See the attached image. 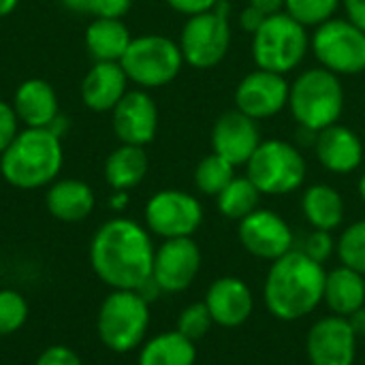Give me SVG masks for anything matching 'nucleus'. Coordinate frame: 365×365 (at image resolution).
Here are the masks:
<instances>
[{"instance_id":"f257e3e1","label":"nucleus","mask_w":365,"mask_h":365,"mask_svg":"<svg viewBox=\"0 0 365 365\" xmlns=\"http://www.w3.org/2000/svg\"><path fill=\"white\" fill-rule=\"evenodd\" d=\"M154 252L145 227L130 218H111L90 242V265L109 289L137 291L152 278Z\"/></svg>"},{"instance_id":"f03ea898","label":"nucleus","mask_w":365,"mask_h":365,"mask_svg":"<svg viewBox=\"0 0 365 365\" xmlns=\"http://www.w3.org/2000/svg\"><path fill=\"white\" fill-rule=\"evenodd\" d=\"M325 280V267L299 248L272 261L263 284V299L269 314L284 323L312 314L323 304Z\"/></svg>"},{"instance_id":"7ed1b4c3","label":"nucleus","mask_w":365,"mask_h":365,"mask_svg":"<svg viewBox=\"0 0 365 365\" xmlns=\"http://www.w3.org/2000/svg\"><path fill=\"white\" fill-rule=\"evenodd\" d=\"M64 163L62 141L49 128H26L0 156L2 178L19 188L34 190L49 186Z\"/></svg>"},{"instance_id":"20e7f679","label":"nucleus","mask_w":365,"mask_h":365,"mask_svg":"<svg viewBox=\"0 0 365 365\" xmlns=\"http://www.w3.org/2000/svg\"><path fill=\"white\" fill-rule=\"evenodd\" d=\"M289 107L302 128L321 133L338 124L344 111V88L336 73L323 66L308 68L291 83Z\"/></svg>"},{"instance_id":"39448f33","label":"nucleus","mask_w":365,"mask_h":365,"mask_svg":"<svg viewBox=\"0 0 365 365\" xmlns=\"http://www.w3.org/2000/svg\"><path fill=\"white\" fill-rule=\"evenodd\" d=\"M150 329V302L139 291L111 289L96 314L98 340L113 353L124 355L145 342Z\"/></svg>"},{"instance_id":"423d86ee","label":"nucleus","mask_w":365,"mask_h":365,"mask_svg":"<svg viewBox=\"0 0 365 365\" xmlns=\"http://www.w3.org/2000/svg\"><path fill=\"white\" fill-rule=\"evenodd\" d=\"M310 36L306 26L280 11L267 15L261 28L252 34V58L259 68L280 75L291 73L306 56Z\"/></svg>"},{"instance_id":"0eeeda50","label":"nucleus","mask_w":365,"mask_h":365,"mask_svg":"<svg viewBox=\"0 0 365 365\" xmlns=\"http://www.w3.org/2000/svg\"><path fill=\"white\" fill-rule=\"evenodd\" d=\"M128 81L143 90L171 83L184 64L180 43L163 34H143L130 41L120 60Z\"/></svg>"},{"instance_id":"6e6552de","label":"nucleus","mask_w":365,"mask_h":365,"mask_svg":"<svg viewBox=\"0 0 365 365\" xmlns=\"http://www.w3.org/2000/svg\"><path fill=\"white\" fill-rule=\"evenodd\" d=\"M248 180L261 195H289L306 180V160L302 152L287 141H261L252 158L246 163Z\"/></svg>"},{"instance_id":"1a4fd4ad","label":"nucleus","mask_w":365,"mask_h":365,"mask_svg":"<svg viewBox=\"0 0 365 365\" xmlns=\"http://www.w3.org/2000/svg\"><path fill=\"white\" fill-rule=\"evenodd\" d=\"M310 45L321 66L336 75H359L365 71V32L351 19L331 17L317 26Z\"/></svg>"},{"instance_id":"9d476101","label":"nucleus","mask_w":365,"mask_h":365,"mask_svg":"<svg viewBox=\"0 0 365 365\" xmlns=\"http://www.w3.org/2000/svg\"><path fill=\"white\" fill-rule=\"evenodd\" d=\"M231 47L229 15L207 11L188 17L180 34V49L184 62L195 68H212L220 64Z\"/></svg>"},{"instance_id":"9b49d317","label":"nucleus","mask_w":365,"mask_h":365,"mask_svg":"<svg viewBox=\"0 0 365 365\" xmlns=\"http://www.w3.org/2000/svg\"><path fill=\"white\" fill-rule=\"evenodd\" d=\"M145 229L163 240L192 237L203 222L199 199L184 190H160L145 203Z\"/></svg>"},{"instance_id":"f8f14e48","label":"nucleus","mask_w":365,"mask_h":365,"mask_svg":"<svg viewBox=\"0 0 365 365\" xmlns=\"http://www.w3.org/2000/svg\"><path fill=\"white\" fill-rule=\"evenodd\" d=\"M237 237L246 252L265 261H276L295 248V235L289 222L280 214L261 207L240 220Z\"/></svg>"},{"instance_id":"ddd939ff","label":"nucleus","mask_w":365,"mask_h":365,"mask_svg":"<svg viewBox=\"0 0 365 365\" xmlns=\"http://www.w3.org/2000/svg\"><path fill=\"white\" fill-rule=\"evenodd\" d=\"M201 269V250L192 237H173L165 240L152 263V280L163 293H182L186 291Z\"/></svg>"},{"instance_id":"4468645a","label":"nucleus","mask_w":365,"mask_h":365,"mask_svg":"<svg viewBox=\"0 0 365 365\" xmlns=\"http://www.w3.org/2000/svg\"><path fill=\"white\" fill-rule=\"evenodd\" d=\"M306 353L310 365H355L357 334L349 319L338 314L323 317L308 331Z\"/></svg>"},{"instance_id":"2eb2a0df","label":"nucleus","mask_w":365,"mask_h":365,"mask_svg":"<svg viewBox=\"0 0 365 365\" xmlns=\"http://www.w3.org/2000/svg\"><path fill=\"white\" fill-rule=\"evenodd\" d=\"M289 81L284 75L257 68L248 73L235 90V109L252 120H265L280 113L289 105Z\"/></svg>"},{"instance_id":"dca6fc26","label":"nucleus","mask_w":365,"mask_h":365,"mask_svg":"<svg viewBox=\"0 0 365 365\" xmlns=\"http://www.w3.org/2000/svg\"><path fill=\"white\" fill-rule=\"evenodd\" d=\"M261 130L257 120L240 109L225 111L212 128V148L233 167L246 165L261 145Z\"/></svg>"},{"instance_id":"f3484780","label":"nucleus","mask_w":365,"mask_h":365,"mask_svg":"<svg viewBox=\"0 0 365 365\" xmlns=\"http://www.w3.org/2000/svg\"><path fill=\"white\" fill-rule=\"evenodd\" d=\"M118 139L126 145H148L158 130V109L145 90H130L111 111Z\"/></svg>"},{"instance_id":"a211bd4d","label":"nucleus","mask_w":365,"mask_h":365,"mask_svg":"<svg viewBox=\"0 0 365 365\" xmlns=\"http://www.w3.org/2000/svg\"><path fill=\"white\" fill-rule=\"evenodd\" d=\"M205 306L212 314V321L220 327H240L244 325L255 308L250 287L235 276H222L205 293Z\"/></svg>"},{"instance_id":"6ab92c4d","label":"nucleus","mask_w":365,"mask_h":365,"mask_svg":"<svg viewBox=\"0 0 365 365\" xmlns=\"http://www.w3.org/2000/svg\"><path fill=\"white\" fill-rule=\"evenodd\" d=\"M317 158L319 163L338 175L351 173L355 171L361 160H364V143L357 137L355 130L342 126V124H334L323 128L317 135Z\"/></svg>"},{"instance_id":"aec40b11","label":"nucleus","mask_w":365,"mask_h":365,"mask_svg":"<svg viewBox=\"0 0 365 365\" xmlns=\"http://www.w3.org/2000/svg\"><path fill=\"white\" fill-rule=\"evenodd\" d=\"M128 77L120 62H96L81 83V98L92 111H113L128 92Z\"/></svg>"},{"instance_id":"412c9836","label":"nucleus","mask_w":365,"mask_h":365,"mask_svg":"<svg viewBox=\"0 0 365 365\" xmlns=\"http://www.w3.org/2000/svg\"><path fill=\"white\" fill-rule=\"evenodd\" d=\"M13 109L26 128H49L60 115L58 96L45 79H26L15 90Z\"/></svg>"},{"instance_id":"4be33fe9","label":"nucleus","mask_w":365,"mask_h":365,"mask_svg":"<svg viewBox=\"0 0 365 365\" xmlns=\"http://www.w3.org/2000/svg\"><path fill=\"white\" fill-rule=\"evenodd\" d=\"M45 205L56 220L81 222L92 214L96 199H94V190L86 182L68 178L49 184Z\"/></svg>"},{"instance_id":"5701e85b","label":"nucleus","mask_w":365,"mask_h":365,"mask_svg":"<svg viewBox=\"0 0 365 365\" xmlns=\"http://www.w3.org/2000/svg\"><path fill=\"white\" fill-rule=\"evenodd\" d=\"M323 302L331 314L349 319L353 312L365 306V276L346 265L327 272Z\"/></svg>"},{"instance_id":"b1692460","label":"nucleus","mask_w":365,"mask_h":365,"mask_svg":"<svg viewBox=\"0 0 365 365\" xmlns=\"http://www.w3.org/2000/svg\"><path fill=\"white\" fill-rule=\"evenodd\" d=\"M133 36L122 19L94 17L86 30V47L96 62H120Z\"/></svg>"},{"instance_id":"393cba45","label":"nucleus","mask_w":365,"mask_h":365,"mask_svg":"<svg viewBox=\"0 0 365 365\" xmlns=\"http://www.w3.org/2000/svg\"><path fill=\"white\" fill-rule=\"evenodd\" d=\"M195 342L175 331H163L139 346V365H195Z\"/></svg>"},{"instance_id":"a878e982","label":"nucleus","mask_w":365,"mask_h":365,"mask_svg":"<svg viewBox=\"0 0 365 365\" xmlns=\"http://www.w3.org/2000/svg\"><path fill=\"white\" fill-rule=\"evenodd\" d=\"M148 173V154L141 145L122 143L105 160V180L113 190L128 192L139 186Z\"/></svg>"},{"instance_id":"bb28decb","label":"nucleus","mask_w":365,"mask_h":365,"mask_svg":"<svg viewBox=\"0 0 365 365\" xmlns=\"http://www.w3.org/2000/svg\"><path fill=\"white\" fill-rule=\"evenodd\" d=\"M302 210L310 227L319 231H334L344 220L342 195L327 184L310 186L302 197Z\"/></svg>"},{"instance_id":"cd10ccee","label":"nucleus","mask_w":365,"mask_h":365,"mask_svg":"<svg viewBox=\"0 0 365 365\" xmlns=\"http://www.w3.org/2000/svg\"><path fill=\"white\" fill-rule=\"evenodd\" d=\"M216 201H218V212L225 218L242 220L248 214H252L255 210H259L261 192L248 180V175L246 178H233L231 184L216 197Z\"/></svg>"},{"instance_id":"c85d7f7f","label":"nucleus","mask_w":365,"mask_h":365,"mask_svg":"<svg viewBox=\"0 0 365 365\" xmlns=\"http://www.w3.org/2000/svg\"><path fill=\"white\" fill-rule=\"evenodd\" d=\"M235 178V167L222 156L207 154L195 169V184L203 195L218 197Z\"/></svg>"},{"instance_id":"c756f323","label":"nucleus","mask_w":365,"mask_h":365,"mask_svg":"<svg viewBox=\"0 0 365 365\" xmlns=\"http://www.w3.org/2000/svg\"><path fill=\"white\" fill-rule=\"evenodd\" d=\"M28 302L19 291L0 289V338L13 336L28 321Z\"/></svg>"},{"instance_id":"7c9ffc66","label":"nucleus","mask_w":365,"mask_h":365,"mask_svg":"<svg viewBox=\"0 0 365 365\" xmlns=\"http://www.w3.org/2000/svg\"><path fill=\"white\" fill-rule=\"evenodd\" d=\"M338 257L342 265L365 276V220L353 222L338 240Z\"/></svg>"},{"instance_id":"2f4dec72","label":"nucleus","mask_w":365,"mask_h":365,"mask_svg":"<svg viewBox=\"0 0 365 365\" xmlns=\"http://www.w3.org/2000/svg\"><path fill=\"white\" fill-rule=\"evenodd\" d=\"M340 0H287L284 13H289L302 26H321L334 17Z\"/></svg>"},{"instance_id":"473e14b6","label":"nucleus","mask_w":365,"mask_h":365,"mask_svg":"<svg viewBox=\"0 0 365 365\" xmlns=\"http://www.w3.org/2000/svg\"><path fill=\"white\" fill-rule=\"evenodd\" d=\"M212 325H214V321H212V314H210L205 302L190 304L188 308L182 310V314L178 319V331L192 342L205 338V334L210 331Z\"/></svg>"},{"instance_id":"72a5a7b5","label":"nucleus","mask_w":365,"mask_h":365,"mask_svg":"<svg viewBox=\"0 0 365 365\" xmlns=\"http://www.w3.org/2000/svg\"><path fill=\"white\" fill-rule=\"evenodd\" d=\"M336 246H338V244L334 242L331 231H319V229H314V231H310V233L304 237L299 250H302L304 255H308L310 259H314L317 263L325 265V263L329 261V257L334 255Z\"/></svg>"},{"instance_id":"f704fd0d","label":"nucleus","mask_w":365,"mask_h":365,"mask_svg":"<svg viewBox=\"0 0 365 365\" xmlns=\"http://www.w3.org/2000/svg\"><path fill=\"white\" fill-rule=\"evenodd\" d=\"M17 135H19V118L13 105L0 101V156L13 143Z\"/></svg>"},{"instance_id":"c9c22d12","label":"nucleus","mask_w":365,"mask_h":365,"mask_svg":"<svg viewBox=\"0 0 365 365\" xmlns=\"http://www.w3.org/2000/svg\"><path fill=\"white\" fill-rule=\"evenodd\" d=\"M34 365H83V361L73 349L62 346V344H53V346H47L36 357Z\"/></svg>"},{"instance_id":"e433bc0d","label":"nucleus","mask_w":365,"mask_h":365,"mask_svg":"<svg viewBox=\"0 0 365 365\" xmlns=\"http://www.w3.org/2000/svg\"><path fill=\"white\" fill-rule=\"evenodd\" d=\"M133 6V0H90V11L94 17L122 19Z\"/></svg>"},{"instance_id":"4c0bfd02","label":"nucleus","mask_w":365,"mask_h":365,"mask_svg":"<svg viewBox=\"0 0 365 365\" xmlns=\"http://www.w3.org/2000/svg\"><path fill=\"white\" fill-rule=\"evenodd\" d=\"M216 2H218V0H167V4H169L173 11H178V13H182V15H188V17L212 11V9L216 6Z\"/></svg>"},{"instance_id":"58836bf2","label":"nucleus","mask_w":365,"mask_h":365,"mask_svg":"<svg viewBox=\"0 0 365 365\" xmlns=\"http://www.w3.org/2000/svg\"><path fill=\"white\" fill-rule=\"evenodd\" d=\"M265 13H261L259 9H255V6H246L242 13H240V26H242V30H246V32H250V34H255L259 28H261V24L265 21Z\"/></svg>"},{"instance_id":"ea45409f","label":"nucleus","mask_w":365,"mask_h":365,"mask_svg":"<svg viewBox=\"0 0 365 365\" xmlns=\"http://www.w3.org/2000/svg\"><path fill=\"white\" fill-rule=\"evenodd\" d=\"M349 19L365 32V0H342Z\"/></svg>"},{"instance_id":"a19ab883","label":"nucleus","mask_w":365,"mask_h":365,"mask_svg":"<svg viewBox=\"0 0 365 365\" xmlns=\"http://www.w3.org/2000/svg\"><path fill=\"white\" fill-rule=\"evenodd\" d=\"M284 2H287V0H248L250 6L259 9V11L265 13V15H274V13L284 11Z\"/></svg>"},{"instance_id":"79ce46f5","label":"nucleus","mask_w":365,"mask_h":365,"mask_svg":"<svg viewBox=\"0 0 365 365\" xmlns=\"http://www.w3.org/2000/svg\"><path fill=\"white\" fill-rule=\"evenodd\" d=\"M349 323H351L353 331L357 334V338H365V306L349 317Z\"/></svg>"},{"instance_id":"37998d69","label":"nucleus","mask_w":365,"mask_h":365,"mask_svg":"<svg viewBox=\"0 0 365 365\" xmlns=\"http://www.w3.org/2000/svg\"><path fill=\"white\" fill-rule=\"evenodd\" d=\"M66 9L75 11V13H83L90 11V0H60Z\"/></svg>"},{"instance_id":"c03bdc74","label":"nucleus","mask_w":365,"mask_h":365,"mask_svg":"<svg viewBox=\"0 0 365 365\" xmlns=\"http://www.w3.org/2000/svg\"><path fill=\"white\" fill-rule=\"evenodd\" d=\"M126 203H128V195L124 190H115V195L111 197V207L122 210V207H126Z\"/></svg>"},{"instance_id":"a18cd8bd","label":"nucleus","mask_w":365,"mask_h":365,"mask_svg":"<svg viewBox=\"0 0 365 365\" xmlns=\"http://www.w3.org/2000/svg\"><path fill=\"white\" fill-rule=\"evenodd\" d=\"M17 4H19V0H0V17L13 13Z\"/></svg>"},{"instance_id":"49530a36","label":"nucleus","mask_w":365,"mask_h":365,"mask_svg":"<svg viewBox=\"0 0 365 365\" xmlns=\"http://www.w3.org/2000/svg\"><path fill=\"white\" fill-rule=\"evenodd\" d=\"M359 195H361V199L365 201V173L361 175V180H359Z\"/></svg>"}]
</instances>
